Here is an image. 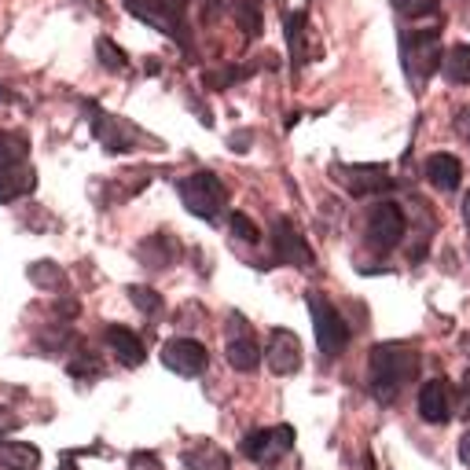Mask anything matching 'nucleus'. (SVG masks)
Instances as JSON below:
<instances>
[{
    "instance_id": "nucleus-1",
    "label": "nucleus",
    "mask_w": 470,
    "mask_h": 470,
    "mask_svg": "<svg viewBox=\"0 0 470 470\" xmlns=\"http://www.w3.org/2000/svg\"><path fill=\"white\" fill-rule=\"evenodd\" d=\"M367 371H371V393L379 400H393L404 386L416 383L419 357L408 346H393V342H386V346H379L371 353Z\"/></svg>"
},
{
    "instance_id": "nucleus-2",
    "label": "nucleus",
    "mask_w": 470,
    "mask_h": 470,
    "mask_svg": "<svg viewBox=\"0 0 470 470\" xmlns=\"http://www.w3.org/2000/svg\"><path fill=\"white\" fill-rule=\"evenodd\" d=\"M305 305L312 312V324H317V342H320V353L324 357H334L350 346V324L342 320V312L320 294V291H309L305 294Z\"/></svg>"
},
{
    "instance_id": "nucleus-3",
    "label": "nucleus",
    "mask_w": 470,
    "mask_h": 470,
    "mask_svg": "<svg viewBox=\"0 0 470 470\" xmlns=\"http://www.w3.org/2000/svg\"><path fill=\"white\" fill-rule=\"evenodd\" d=\"M177 192H180L184 210L195 213V217H206V221L221 213V206H225V199H228L221 177H213V173H192V177H184V180L177 184Z\"/></svg>"
},
{
    "instance_id": "nucleus-4",
    "label": "nucleus",
    "mask_w": 470,
    "mask_h": 470,
    "mask_svg": "<svg viewBox=\"0 0 470 470\" xmlns=\"http://www.w3.org/2000/svg\"><path fill=\"white\" fill-rule=\"evenodd\" d=\"M441 41H437V29H426V34H408L404 37V70H408V78L416 85L430 81L437 74V67H441Z\"/></svg>"
},
{
    "instance_id": "nucleus-5",
    "label": "nucleus",
    "mask_w": 470,
    "mask_h": 470,
    "mask_svg": "<svg viewBox=\"0 0 470 470\" xmlns=\"http://www.w3.org/2000/svg\"><path fill=\"white\" fill-rule=\"evenodd\" d=\"M294 449V430L291 426H272V430H250L243 441H239V452L254 463H276L279 456H287Z\"/></svg>"
},
{
    "instance_id": "nucleus-6",
    "label": "nucleus",
    "mask_w": 470,
    "mask_h": 470,
    "mask_svg": "<svg viewBox=\"0 0 470 470\" xmlns=\"http://www.w3.org/2000/svg\"><path fill=\"white\" fill-rule=\"evenodd\" d=\"M404 239V213L397 202H379L367 217V246L390 254V250Z\"/></svg>"
},
{
    "instance_id": "nucleus-7",
    "label": "nucleus",
    "mask_w": 470,
    "mask_h": 470,
    "mask_svg": "<svg viewBox=\"0 0 470 470\" xmlns=\"http://www.w3.org/2000/svg\"><path fill=\"white\" fill-rule=\"evenodd\" d=\"M162 364L177 375H184V379H192V375H202L206 364H210V353L202 342L195 338H169L162 346Z\"/></svg>"
},
{
    "instance_id": "nucleus-8",
    "label": "nucleus",
    "mask_w": 470,
    "mask_h": 470,
    "mask_svg": "<svg viewBox=\"0 0 470 470\" xmlns=\"http://www.w3.org/2000/svg\"><path fill=\"white\" fill-rule=\"evenodd\" d=\"M272 243H276V258L291 265V268H309L312 261V246L305 243V235L287 221V217H276V225H272Z\"/></svg>"
},
{
    "instance_id": "nucleus-9",
    "label": "nucleus",
    "mask_w": 470,
    "mask_h": 470,
    "mask_svg": "<svg viewBox=\"0 0 470 470\" xmlns=\"http://www.w3.org/2000/svg\"><path fill=\"white\" fill-rule=\"evenodd\" d=\"M261 357L268 360L272 375H294L301 367V338L287 327H276L268 334V346L261 350Z\"/></svg>"
},
{
    "instance_id": "nucleus-10",
    "label": "nucleus",
    "mask_w": 470,
    "mask_h": 470,
    "mask_svg": "<svg viewBox=\"0 0 470 470\" xmlns=\"http://www.w3.org/2000/svg\"><path fill=\"white\" fill-rule=\"evenodd\" d=\"M419 416L426 423H433V426H441V423L452 419V390H449L445 379L423 383V390H419Z\"/></svg>"
},
{
    "instance_id": "nucleus-11",
    "label": "nucleus",
    "mask_w": 470,
    "mask_h": 470,
    "mask_svg": "<svg viewBox=\"0 0 470 470\" xmlns=\"http://www.w3.org/2000/svg\"><path fill=\"white\" fill-rule=\"evenodd\" d=\"M37 187V173L34 166H26V162H8V166H0V202H15L22 195H29Z\"/></svg>"
},
{
    "instance_id": "nucleus-12",
    "label": "nucleus",
    "mask_w": 470,
    "mask_h": 470,
    "mask_svg": "<svg viewBox=\"0 0 470 470\" xmlns=\"http://www.w3.org/2000/svg\"><path fill=\"white\" fill-rule=\"evenodd\" d=\"M103 342L111 346V353L125 364V367H140L144 360H147V350H144V342H140V334H133L129 327H107L103 331Z\"/></svg>"
},
{
    "instance_id": "nucleus-13",
    "label": "nucleus",
    "mask_w": 470,
    "mask_h": 470,
    "mask_svg": "<svg viewBox=\"0 0 470 470\" xmlns=\"http://www.w3.org/2000/svg\"><path fill=\"white\" fill-rule=\"evenodd\" d=\"M426 180L437 187V192H456L459 180H463V162L456 159V154L437 151L426 159Z\"/></svg>"
},
{
    "instance_id": "nucleus-14",
    "label": "nucleus",
    "mask_w": 470,
    "mask_h": 470,
    "mask_svg": "<svg viewBox=\"0 0 470 470\" xmlns=\"http://www.w3.org/2000/svg\"><path fill=\"white\" fill-rule=\"evenodd\" d=\"M225 353H228V364L235 371H254L261 364V346L254 342V334H250V331H235L228 338V350Z\"/></svg>"
},
{
    "instance_id": "nucleus-15",
    "label": "nucleus",
    "mask_w": 470,
    "mask_h": 470,
    "mask_svg": "<svg viewBox=\"0 0 470 470\" xmlns=\"http://www.w3.org/2000/svg\"><path fill=\"white\" fill-rule=\"evenodd\" d=\"M41 452L26 441H0V470H37Z\"/></svg>"
},
{
    "instance_id": "nucleus-16",
    "label": "nucleus",
    "mask_w": 470,
    "mask_h": 470,
    "mask_svg": "<svg viewBox=\"0 0 470 470\" xmlns=\"http://www.w3.org/2000/svg\"><path fill=\"white\" fill-rule=\"evenodd\" d=\"M184 463H187V470H228V456L217 445H210V441L195 445L192 452L184 456Z\"/></svg>"
},
{
    "instance_id": "nucleus-17",
    "label": "nucleus",
    "mask_w": 470,
    "mask_h": 470,
    "mask_svg": "<svg viewBox=\"0 0 470 470\" xmlns=\"http://www.w3.org/2000/svg\"><path fill=\"white\" fill-rule=\"evenodd\" d=\"M441 67H445V78L452 85H470V45L449 48L445 59H441Z\"/></svg>"
},
{
    "instance_id": "nucleus-18",
    "label": "nucleus",
    "mask_w": 470,
    "mask_h": 470,
    "mask_svg": "<svg viewBox=\"0 0 470 470\" xmlns=\"http://www.w3.org/2000/svg\"><path fill=\"white\" fill-rule=\"evenodd\" d=\"M22 154H26V140H22V136H15V133H0V166L22 162Z\"/></svg>"
},
{
    "instance_id": "nucleus-19",
    "label": "nucleus",
    "mask_w": 470,
    "mask_h": 470,
    "mask_svg": "<svg viewBox=\"0 0 470 470\" xmlns=\"http://www.w3.org/2000/svg\"><path fill=\"white\" fill-rule=\"evenodd\" d=\"M441 0H393V8L404 15V19H423V15H433Z\"/></svg>"
},
{
    "instance_id": "nucleus-20",
    "label": "nucleus",
    "mask_w": 470,
    "mask_h": 470,
    "mask_svg": "<svg viewBox=\"0 0 470 470\" xmlns=\"http://www.w3.org/2000/svg\"><path fill=\"white\" fill-rule=\"evenodd\" d=\"M92 125H96V136H100L111 151H125V140H121V136H118V129H114V118L96 114V118H92Z\"/></svg>"
},
{
    "instance_id": "nucleus-21",
    "label": "nucleus",
    "mask_w": 470,
    "mask_h": 470,
    "mask_svg": "<svg viewBox=\"0 0 470 470\" xmlns=\"http://www.w3.org/2000/svg\"><path fill=\"white\" fill-rule=\"evenodd\" d=\"M29 279H34L37 287H62V272H59L52 261L34 265V268H29Z\"/></svg>"
},
{
    "instance_id": "nucleus-22",
    "label": "nucleus",
    "mask_w": 470,
    "mask_h": 470,
    "mask_svg": "<svg viewBox=\"0 0 470 470\" xmlns=\"http://www.w3.org/2000/svg\"><path fill=\"white\" fill-rule=\"evenodd\" d=\"M129 301H133L140 312H159L162 294H154L151 287H129Z\"/></svg>"
},
{
    "instance_id": "nucleus-23",
    "label": "nucleus",
    "mask_w": 470,
    "mask_h": 470,
    "mask_svg": "<svg viewBox=\"0 0 470 470\" xmlns=\"http://www.w3.org/2000/svg\"><path fill=\"white\" fill-rule=\"evenodd\" d=\"M239 26H243V34H250V37L261 34V12L250 4V0H243V4H239Z\"/></svg>"
},
{
    "instance_id": "nucleus-24",
    "label": "nucleus",
    "mask_w": 470,
    "mask_h": 470,
    "mask_svg": "<svg viewBox=\"0 0 470 470\" xmlns=\"http://www.w3.org/2000/svg\"><path fill=\"white\" fill-rule=\"evenodd\" d=\"M232 232L243 239V243H258L261 239V232H258V225L250 221L246 213H232Z\"/></svg>"
},
{
    "instance_id": "nucleus-25",
    "label": "nucleus",
    "mask_w": 470,
    "mask_h": 470,
    "mask_svg": "<svg viewBox=\"0 0 470 470\" xmlns=\"http://www.w3.org/2000/svg\"><path fill=\"white\" fill-rule=\"evenodd\" d=\"M70 375H74V379H92V375H96L100 371V360L96 357H78V360H70V367H67Z\"/></svg>"
},
{
    "instance_id": "nucleus-26",
    "label": "nucleus",
    "mask_w": 470,
    "mask_h": 470,
    "mask_svg": "<svg viewBox=\"0 0 470 470\" xmlns=\"http://www.w3.org/2000/svg\"><path fill=\"white\" fill-rule=\"evenodd\" d=\"M100 62H107V70H125V55L114 48V41H100Z\"/></svg>"
},
{
    "instance_id": "nucleus-27",
    "label": "nucleus",
    "mask_w": 470,
    "mask_h": 470,
    "mask_svg": "<svg viewBox=\"0 0 470 470\" xmlns=\"http://www.w3.org/2000/svg\"><path fill=\"white\" fill-rule=\"evenodd\" d=\"M129 470H162V466H159V459H154V456L140 452V456H133V459H129Z\"/></svg>"
},
{
    "instance_id": "nucleus-28",
    "label": "nucleus",
    "mask_w": 470,
    "mask_h": 470,
    "mask_svg": "<svg viewBox=\"0 0 470 470\" xmlns=\"http://www.w3.org/2000/svg\"><path fill=\"white\" fill-rule=\"evenodd\" d=\"M456 133H459L463 140H470V107H463V111L456 114Z\"/></svg>"
},
{
    "instance_id": "nucleus-29",
    "label": "nucleus",
    "mask_w": 470,
    "mask_h": 470,
    "mask_svg": "<svg viewBox=\"0 0 470 470\" xmlns=\"http://www.w3.org/2000/svg\"><path fill=\"white\" fill-rule=\"evenodd\" d=\"M228 144H232L235 151H250V144H254V133H246V129H243V133H232Z\"/></svg>"
},
{
    "instance_id": "nucleus-30",
    "label": "nucleus",
    "mask_w": 470,
    "mask_h": 470,
    "mask_svg": "<svg viewBox=\"0 0 470 470\" xmlns=\"http://www.w3.org/2000/svg\"><path fill=\"white\" fill-rule=\"evenodd\" d=\"M19 426V419L8 412V408H0V433H8V430H15Z\"/></svg>"
},
{
    "instance_id": "nucleus-31",
    "label": "nucleus",
    "mask_w": 470,
    "mask_h": 470,
    "mask_svg": "<svg viewBox=\"0 0 470 470\" xmlns=\"http://www.w3.org/2000/svg\"><path fill=\"white\" fill-rule=\"evenodd\" d=\"M459 463H463V466H470V430L459 437Z\"/></svg>"
},
{
    "instance_id": "nucleus-32",
    "label": "nucleus",
    "mask_w": 470,
    "mask_h": 470,
    "mask_svg": "<svg viewBox=\"0 0 470 470\" xmlns=\"http://www.w3.org/2000/svg\"><path fill=\"white\" fill-rule=\"evenodd\" d=\"M463 390H466V397H463V404H459V412H456V416H470V371L463 375Z\"/></svg>"
},
{
    "instance_id": "nucleus-33",
    "label": "nucleus",
    "mask_w": 470,
    "mask_h": 470,
    "mask_svg": "<svg viewBox=\"0 0 470 470\" xmlns=\"http://www.w3.org/2000/svg\"><path fill=\"white\" fill-rule=\"evenodd\" d=\"M463 217L470 221V192H466V199H463Z\"/></svg>"
}]
</instances>
